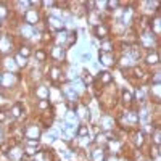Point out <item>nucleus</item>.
<instances>
[{"mask_svg": "<svg viewBox=\"0 0 161 161\" xmlns=\"http://www.w3.org/2000/svg\"><path fill=\"white\" fill-rule=\"evenodd\" d=\"M24 21H26V24L34 26L36 23L39 21V15H37V11H36V10H26V13H24Z\"/></svg>", "mask_w": 161, "mask_h": 161, "instance_id": "1", "label": "nucleus"}, {"mask_svg": "<svg viewBox=\"0 0 161 161\" xmlns=\"http://www.w3.org/2000/svg\"><path fill=\"white\" fill-rule=\"evenodd\" d=\"M153 39H155V36L151 34V32H144V34L140 36V42H142V45H144L145 49H151Z\"/></svg>", "mask_w": 161, "mask_h": 161, "instance_id": "2", "label": "nucleus"}, {"mask_svg": "<svg viewBox=\"0 0 161 161\" xmlns=\"http://www.w3.org/2000/svg\"><path fill=\"white\" fill-rule=\"evenodd\" d=\"M106 36H110V27L106 24H98L95 27V37L97 39H105Z\"/></svg>", "mask_w": 161, "mask_h": 161, "instance_id": "3", "label": "nucleus"}, {"mask_svg": "<svg viewBox=\"0 0 161 161\" xmlns=\"http://www.w3.org/2000/svg\"><path fill=\"white\" fill-rule=\"evenodd\" d=\"M15 82H16V79H15V74H13V73L2 74V84H0V86H3V87H11Z\"/></svg>", "mask_w": 161, "mask_h": 161, "instance_id": "4", "label": "nucleus"}, {"mask_svg": "<svg viewBox=\"0 0 161 161\" xmlns=\"http://www.w3.org/2000/svg\"><path fill=\"white\" fill-rule=\"evenodd\" d=\"M8 50H11V40L8 36H0V52L7 53Z\"/></svg>", "mask_w": 161, "mask_h": 161, "instance_id": "5", "label": "nucleus"}, {"mask_svg": "<svg viewBox=\"0 0 161 161\" xmlns=\"http://www.w3.org/2000/svg\"><path fill=\"white\" fill-rule=\"evenodd\" d=\"M50 56L53 60H56V61H63L65 60V49H61V47H53L52 49V52H50Z\"/></svg>", "mask_w": 161, "mask_h": 161, "instance_id": "6", "label": "nucleus"}, {"mask_svg": "<svg viewBox=\"0 0 161 161\" xmlns=\"http://www.w3.org/2000/svg\"><path fill=\"white\" fill-rule=\"evenodd\" d=\"M159 16H156L155 20H151L150 23V31H151V34H153L155 37H158L159 36V32H161V24H159Z\"/></svg>", "mask_w": 161, "mask_h": 161, "instance_id": "7", "label": "nucleus"}, {"mask_svg": "<svg viewBox=\"0 0 161 161\" xmlns=\"http://www.w3.org/2000/svg\"><path fill=\"white\" fill-rule=\"evenodd\" d=\"M50 95V92H49V87H45V86H39L36 89V97L39 98V100H47Z\"/></svg>", "mask_w": 161, "mask_h": 161, "instance_id": "8", "label": "nucleus"}, {"mask_svg": "<svg viewBox=\"0 0 161 161\" xmlns=\"http://www.w3.org/2000/svg\"><path fill=\"white\" fill-rule=\"evenodd\" d=\"M98 58H100V63L105 65V66H113L115 65V58H113L111 53H100Z\"/></svg>", "mask_w": 161, "mask_h": 161, "instance_id": "9", "label": "nucleus"}, {"mask_svg": "<svg viewBox=\"0 0 161 161\" xmlns=\"http://www.w3.org/2000/svg\"><path fill=\"white\" fill-rule=\"evenodd\" d=\"M100 124H102V127H103V131L108 132V131L113 127L115 122H113V118H110V116H102V118H100Z\"/></svg>", "mask_w": 161, "mask_h": 161, "instance_id": "10", "label": "nucleus"}, {"mask_svg": "<svg viewBox=\"0 0 161 161\" xmlns=\"http://www.w3.org/2000/svg\"><path fill=\"white\" fill-rule=\"evenodd\" d=\"M63 95L68 98L69 102H76V98H77V92L74 90V87H65L63 89Z\"/></svg>", "mask_w": 161, "mask_h": 161, "instance_id": "11", "label": "nucleus"}, {"mask_svg": "<svg viewBox=\"0 0 161 161\" xmlns=\"http://www.w3.org/2000/svg\"><path fill=\"white\" fill-rule=\"evenodd\" d=\"M49 21H50V27H53V29H56V31H61L63 26H65L63 21H61L60 18H56V16H50Z\"/></svg>", "mask_w": 161, "mask_h": 161, "instance_id": "12", "label": "nucleus"}, {"mask_svg": "<svg viewBox=\"0 0 161 161\" xmlns=\"http://www.w3.org/2000/svg\"><path fill=\"white\" fill-rule=\"evenodd\" d=\"M98 79H100V82L105 84V86H108L110 82H113V76L108 73V71H102V73H98Z\"/></svg>", "mask_w": 161, "mask_h": 161, "instance_id": "13", "label": "nucleus"}, {"mask_svg": "<svg viewBox=\"0 0 161 161\" xmlns=\"http://www.w3.org/2000/svg\"><path fill=\"white\" fill-rule=\"evenodd\" d=\"M89 21H90V24L92 26H98V24H102V18H100V15H97V11H93V10H90V13H89Z\"/></svg>", "mask_w": 161, "mask_h": 161, "instance_id": "14", "label": "nucleus"}, {"mask_svg": "<svg viewBox=\"0 0 161 161\" xmlns=\"http://www.w3.org/2000/svg\"><path fill=\"white\" fill-rule=\"evenodd\" d=\"M21 36L26 37V39H29V37L34 36V29H32V26H29V24H23V26H21Z\"/></svg>", "mask_w": 161, "mask_h": 161, "instance_id": "15", "label": "nucleus"}, {"mask_svg": "<svg viewBox=\"0 0 161 161\" xmlns=\"http://www.w3.org/2000/svg\"><path fill=\"white\" fill-rule=\"evenodd\" d=\"M158 61H159V53L156 50L147 55V63L148 65H158Z\"/></svg>", "mask_w": 161, "mask_h": 161, "instance_id": "16", "label": "nucleus"}, {"mask_svg": "<svg viewBox=\"0 0 161 161\" xmlns=\"http://www.w3.org/2000/svg\"><path fill=\"white\" fill-rule=\"evenodd\" d=\"M132 15H134V10L132 8H127L124 11V15H122V24H131V20H132Z\"/></svg>", "mask_w": 161, "mask_h": 161, "instance_id": "17", "label": "nucleus"}, {"mask_svg": "<svg viewBox=\"0 0 161 161\" xmlns=\"http://www.w3.org/2000/svg\"><path fill=\"white\" fill-rule=\"evenodd\" d=\"M26 137L27 139H32V137H39V129L36 126H31L26 129Z\"/></svg>", "mask_w": 161, "mask_h": 161, "instance_id": "18", "label": "nucleus"}, {"mask_svg": "<svg viewBox=\"0 0 161 161\" xmlns=\"http://www.w3.org/2000/svg\"><path fill=\"white\" fill-rule=\"evenodd\" d=\"M23 113V103L21 102H18L15 106L11 108V115H13V118H18Z\"/></svg>", "mask_w": 161, "mask_h": 161, "instance_id": "19", "label": "nucleus"}, {"mask_svg": "<svg viewBox=\"0 0 161 161\" xmlns=\"http://www.w3.org/2000/svg\"><path fill=\"white\" fill-rule=\"evenodd\" d=\"M66 40H68V44H66V47H68V49H71V47H73L74 44H76V40H77V32H71V34L68 36V39H66Z\"/></svg>", "mask_w": 161, "mask_h": 161, "instance_id": "20", "label": "nucleus"}, {"mask_svg": "<svg viewBox=\"0 0 161 161\" xmlns=\"http://www.w3.org/2000/svg\"><path fill=\"white\" fill-rule=\"evenodd\" d=\"M122 102H124L126 106H129L132 103V93L129 90H122Z\"/></svg>", "mask_w": 161, "mask_h": 161, "instance_id": "21", "label": "nucleus"}, {"mask_svg": "<svg viewBox=\"0 0 161 161\" xmlns=\"http://www.w3.org/2000/svg\"><path fill=\"white\" fill-rule=\"evenodd\" d=\"M8 156H10L11 159H20V158H23V151L20 148H13V150H10Z\"/></svg>", "mask_w": 161, "mask_h": 161, "instance_id": "22", "label": "nucleus"}, {"mask_svg": "<svg viewBox=\"0 0 161 161\" xmlns=\"http://www.w3.org/2000/svg\"><path fill=\"white\" fill-rule=\"evenodd\" d=\"M60 74H61V69L58 68V66H53V68L50 69V79L52 80H56L60 77Z\"/></svg>", "mask_w": 161, "mask_h": 161, "instance_id": "23", "label": "nucleus"}, {"mask_svg": "<svg viewBox=\"0 0 161 161\" xmlns=\"http://www.w3.org/2000/svg\"><path fill=\"white\" fill-rule=\"evenodd\" d=\"M92 159L93 161H103L105 159V155H103L102 150H93L92 151Z\"/></svg>", "mask_w": 161, "mask_h": 161, "instance_id": "24", "label": "nucleus"}, {"mask_svg": "<svg viewBox=\"0 0 161 161\" xmlns=\"http://www.w3.org/2000/svg\"><path fill=\"white\" fill-rule=\"evenodd\" d=\"M111 52H113V44H111V42H103V44H102V53H111Z\"/></svg>", "mask_w": 161, "mask_h": 161, "instance_id": "25", "label": "nucleus"}, {"mask_svg": "<svg viewBox=\"0 0 161 161\" xmlns=\"http://www.w3.org/2000/svg\"><path fill=\"white\" fill-rule=\"evenodd\" d=\"M135 97L139 98V102H140V103H144V102H145V89L137 87V90H135Z\"/></svg>", "mask_w": 161, "mask_h": 161, "instance_id": "26", "label": "nucleus"}, {"mask_svg": "<svg viewBox=\"0 0 161 161\" xmlns=\"http://www.w3.org/2000/svg\"><path fill=\"white\" fill-rule=\"evenodd\" d=\"M134 142H135L137 147H142V145H144V132H137Z\"/></svg>", "mask_w": 161, "mask_h": 161, "instance_id": "27", "label": "nucleus"}, {"mask_svg": "<svg viewBox=\"0 0 161 161\" xmlns=\"http://www.w3.org/2000/svg\"><path fill=\"white\" fill-rule=\"evenodd\" d=\"M148 118H150L148 110H147V108L144 106V108H142V111H140V115H139V119H142L144 122H147V121H148Z\"/></svg>", "mask_w": 161, "mask_h": 161, "instance_id": "28", "label": "nucleus"}, {"mask_svg": "<svg viewBox=\"0 0 161 161\" xmlns=\"http://www.w3.org/2000/svg\"><path fill=\"white\" fill-rule=\"evenodd\" d=\"M87 135H89L87 126H79V129H77V137H87Z\"/></svg>", "mask_w": 161, "mask_h": 161, "instance_id": "29", "label": "nucleus"}, {"mask_svg": "<svg viewBox=\"0 0 161 161\" xmlns=\"http://www.w3.org/2000/svg\"><path fill=\"white\" fill-rule=\"evenodd\" d=\"M13 61H16V65H18V66H23V68L26 66V58H24V56H21L20 53L15 56V60H13Z\"/></svg>", "mask_w": 161, "mask_h": 161, "instance_id": "30", "label": "nucleus"}, {"mask_svg": "<svg viewBox=\"0 0 161 161\" xmlns=\"http://www.w3.org/2000/svg\"><path fill=\"white\" fill-rule=\"evenodd\" d=\"M134 76H135V77H139V79H144L145 77V71L142 68H139V66H135V68H134Z\"/></svg>", "mask_w": 161, "mask_h": 161, "instance_id": "31", "label": "nucleus"}, {"mask_svg": "<svg viewBox=\"0 0 161 161\" xmlns=\"http://www.w3.org/2000/svg\"><path fill=\"white\" fill-rule=\"evenodd\" d=\"M151 92H153L155 102L158 103V102H159V86H153V87H151Z\"/></svg>", "mask_w": 161, "mask_h": 161, "instance_id": "32", "label": "nucleus"}, {"mask_svg": "<svg viewBox=\"0 0 161 161\" xmlns=\"http://www.w3.org/2000/svg\"><path fill=\"white\" fill-rule=\"evenodd\" d=\"M36 58L39 60V61H45L47 60V53H45L44 50H37L36 52Z\"/></svg>", "mask_w": 161, "mask_h": 161, "instance_id": "33", "label": "nucleus"}, {"mask_svg": "<svg viewBox=\"0 0 161 161\" xmlns=\"http://www.w3.org/2000/svg\"><path fill=\"white\" fill-rule=\"evenodd\" d=\"M20 55H21V56H24V58H26V56H29V55H31V49H29V47H21Z\"/></svg>", "mask_w": 161, "mask_h": 161, "instance_id": "34", "label": "nucleus"}, {"mask_svg": "<svg viewBox=\"0 0 161 161\" xmlns=\"http://www.w3.org/2000/svg\"><path fill=\"white\" fill-rule=\"evenodd\" d=\"M153 142L156 145H159V127H155V134H153Z\"/></svg>", "mask_w": 161, "mask_h": 161, "instance_id": "35", "label": "nucleus"}, {"mask_svg": "<svg viewBox=\"0 0 161 161\" xmlns=\"http://www.w3.org/2000/svg\"><path fill=\"white\" fill-rule=\"evenodd\" d=\"M58 42H65L66 39H68V34H66V31H61V32H58Z\"/></svg>", "mask_w": 161, "mask_h": 161, "instance_id": "36", "label": "nucleus"}, {"mask_svg": "<svg viewBox=\"0 0 161 161\" xmlns=\"http://www.w3.org/2000/svg\"><path fill=\"white\" fill-rule=\"evenodd\" d=\"M49 105H50V103H49V100H40V102H39V105H37V106H39L40 110H44V108H49Z\"/></svg>", "mask_w": 161, "mask_h": 161, "instance_id": "37", "label": "nucleus"}, {"mask_svg": "<svg viewBox=\"0 0 161 161\" xmlns=\"http://www.w3.org/2000/svg\"><path fill=\"white\" fill-rule=\"evenodd\" d=\"M26 144L27 145H31V147H37V145H39V140H32V139H29V140H26Z\"/></svg>", "mask_w": 161, "mask_h": 161, "instance_id": "38", "label": "nucleus"}, {"mask_svg": "<svg viewBox=\"0 0 161 161\" xmlns=\"http://www.w3.org/2000/svg\"><path fill=\"white\" fill-rule=\"evenodd\" d=\"M7 66H8V68H10V69H13V68H15V63H13V60H7Z\"/></svg>", "mask_w": 161, "mask_h": 161, "instance_id": "39", "label": "nucleus"}, {"mask_svg": "<svg viewBox=\"0 0 161 161\" xmlns=\"http://www.w3.org/2000/svg\"><path fill=\"white\" fill-rule=\"evenodd\" d=\"M37 151H36V148H27L26 150V155H36Z\"/></svg>", "mask_w": 161, "mask_h": 161, "instance_id": "40", "label": "nucleus"}, {"mask_svg": "<svg viewBox=\"0 0 161 161\" xmlns=\"http://www.w3.org/2000/svg\"><path fill=\"white\" fill-rule=\"evenodd\" d=\"M5 119H7V115H5L3 111H0V122H3Z\"/></svg>", "mask_w": 161, "mask_h": 161, "instance_id": "41", "label": "nucleus"}, {"mask_svg": "<svg viewBox=\"0 0 161 161\" xmlns=\"http://www.w3.org/2000/svg\"><path fill=\"white\" fill-rule=\"evenodd\" d=\"M95 7H97V8H105V7H106V2H102V3H98V2H97V3H95Z\"/></svg>", "mask_w": 161, "mask_h": 161, "instance_id": "42", "label": "nucleus"}, {"mask_svg": "<svg viewBox=\"0 0 161 161\" xmlns=\"http://www.w3.org/2000/svg\"><path fill=\"white\" fill-rule=\"evenodd\" d=\"M82 60L84 61H89V60H90V53H84L82 55Z\"/></svg>", "mask_w": 161, "mask_h": 161, "instance_id": "43", "label": "nucleus"}, {"mask_svg": "<svg viewBox=\"0 0 161 161\" xmlns=\"http://www.w3.org/2000/svg\"><path fill=\"white\" fill-rule=\"evenodd\" d=\"M108 161H118V158H110V159H108Z\"/></svg>", "mask_w": 161, "mask_h": 161, "instance_id": "44", "label": "nucleus"}, {"mask_svg": "<svg viewBox=\"0 0 161 161\" xmlns=\"http://www.w3.org/2000/svg\"><path fill=\"white\" fill-rule=\"evenodd\" d=\"M0 24H2V20H0Z\"/></svg>", "mask_w": 161, "mask_h": 161, "instance_id": "45", "label": "nucleus"}]
</instances>
